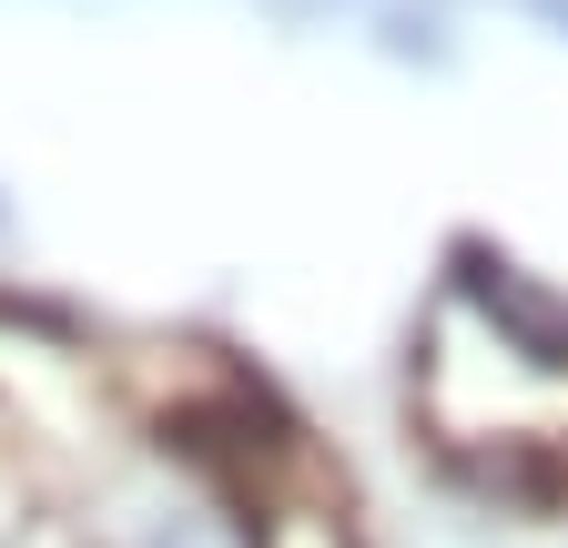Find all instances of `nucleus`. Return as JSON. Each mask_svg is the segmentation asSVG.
Segmentation results:
<instances>
[{
	"instance_id": "obj_2",
	"label": "nucleus",
	"mask_w": 568,
	"mask_h": 548,
	"mask_svg": "<svg viewBox=\"0 0 568 548\" xmlns=\"http://www.w3.org/2000/svg\"><path fill=\"white\" fill-rule=\"evenodd\" d=\"M264 548H355L345 538V498H264Z\"/></svg>"
},
{
	"instance_id": "obj_3",
	"label": "nucleus",
	"mask_w": 568,
	"mask_h": 548,
	"mask_svg": "<svg viewBox=\"0 0 568 548\" xmlns=\"http://www.w3.org/2000/svg\"><path fill=\"white\" fill-rule=\"evenodd\" d=\"M528 11H538V21H558V31H568V0H528Z\"/></svg>"
},
{
	"instance_id": "obj_1",
	"label": "nucleus",
	"mask_w": 568,
	"mask_h": 548,
	"mask_svg": "<svg viewBox=\"0 0 568 548\" xmlns=\"http://www.w3.org/2000/svg\"><path fill=\"white\" fill-rule=\"evenodd\" d=\"M467 386H487V396L426 417L447 457H528V447L568 457V305L538 295L518 264H487V254H457L447 295H437L416 406L467 396Z\"/></svg>"
}]
</instances>
